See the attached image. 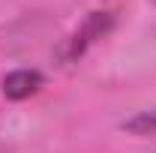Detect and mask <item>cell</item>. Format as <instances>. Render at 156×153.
Wrapping results in <instances>:
<instances>
[{
    "label": "cell",
    "instance_id": "cell-2",
    "mask_svg": "<svg viewBox=\"0 0 156 153\" xmlns=\"http://www.w3.org/2000/svg\"><path fill=\"white\" fill-rule=\"evenodd\" d=\"M42 84H45L42 72H36V69H15V72H9L3 78V96L12 99V102H21L27 96L39 93Z\"/></svg>",
    "mask_w": 156,
    "mask_h": 153
},
{
    "label": "cell",
    "instance_id": "cell-3",
    "mask_svg": "<svg viewBox=\"0 0 156 153\" xmlns=\"http://www.w3.org/2000/svg\"><path fill=\"white\" fill-rule=\"evenodd\" d=\"M126 129L132 135H156V108L153 111H141L135 114L129 123H126Z\"/></svg>",
    "mask_w": 156,
    "mask_h": 153
},
{
    "label": "cell",
    "instance_id": "cell-1",
    "mask_svg": "<svg viewBox=\"0 0 156 153\" xmlns=\"http://www.w3.org/2000/svg\"><path fill=\"white\" fill-rule=\"evenodd\" d=\"M108 27H111V15L108 12H90V18L81 24V30H78L75 36L66 42V51H63V60H75L81 57L96 39H102L108 33Z\"/></svg>",
    "mask_w": 156,
    "mask_h": 153
}]
</instances>
